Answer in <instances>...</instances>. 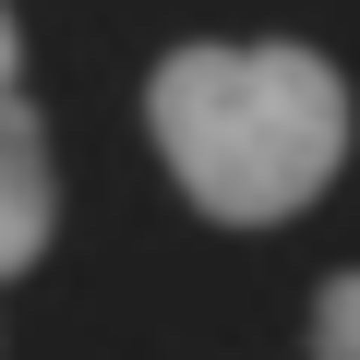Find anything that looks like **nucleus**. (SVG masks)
Masks as SVG:
<instances>
[{"label":"nucleus","instance_id":"f257e3e1","mask_svg":"<svg viewBox=\"0 0 360 360\" xmlns=\"http://www.w3.org/2000/svg\"><path fill=\"white\" fill-rule=\"evenodd\" d=\"M144 120L180 168V193L229 229L300 217L324 180L348 168V84L324 49H168L144 84Z\"/></svg>","mask_w":360,"mask_h":360},{"label":"nucleus","instance_id":"f03ea898","mask_svg":"<svg viewBox=\"0 0 360 360\" xmlns=\"http://www.w3.org/2000/svg\"><path fill=\"white\" fill-rule=\"evenodd\" d=\"M49 217H60V193H49V132H37V108H25L13 84H0V276L49 252Z\"/></svg>","mask_w":360,"mask_h":360},{"label":"nucleus","instance_id":"7ed1b4c3","mask_svg":"<svg viewBox=\"0 0 360 360\" xmlns=\"http://www.w3.org/2000/svg\"><path fill=\"white\" fill-rule=\"evenodd\" d=\"M312 360H360V276H324V300H312Z\"/></svg>","mask_w":360,"mask_h":360},{"label":"nucleus","instance_id":"20e7f679","mask_svg":"<svg viewBox=\"0 0 360 360\" xmlns=\"http://www.w3.org/2000/svg\"><path fill=\"white\" fill-rule=\"evenodd\" d=\"M0 84H13V13H0Z\"/></svg>","mask_w":360,"mask_h":360}]
</instances>
